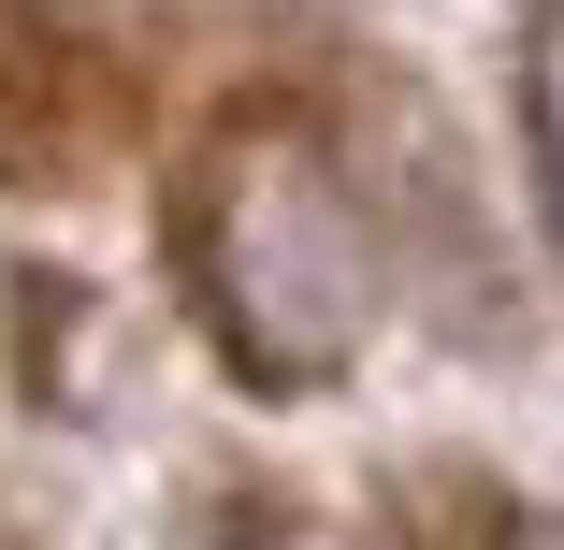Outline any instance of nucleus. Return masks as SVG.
<instances>
[{"instance_id":"obj_4","label":"nucleus","mask_w":564,"mask_h":550,"mask_svg":"<svg viewBox=\"0 0 564 550\" xmlns=\"http://www.w3.org/2000/svg\"><path fill=\"white\" fill-rule=\"evenodd\" d=\"M247 550H275V536H247Z\"/></svg>"},{"instance_id":"obj_1","label":"nucleus","mask_w":564,"mask_h":550,"mask_svg":"<svg viewBox=\"0 0 564 550\" xmlns=\"http://www.w3.org/2000/svg\"><path fill=\"white\" fill-rule=\"evenodd\" d=\"M174 233H188V290L217 319V348H232V377L318 391V377L362 363V334H377V247H362L348 174H333L290 117L217 131Z\"/></svg>"},{"instance_id":"obj_2","label":"nucleus","mask_w":564,"mask_h":550,"mask_svg":"<svg viewBox=\"0 0 564 550\" xmlns=\"http://www.w3.org/2000/svg\"><path fill=\"white\" fill-rule=\"evenodd\" d=\"M521 145H535V188H550V217H564V15L521 44Z\"/></svg>"},{"instance_id":"obj_3","label":"nucleus","mask_w":564,"mask_h":550,"mask_svg":"<svg viewBox=\"0 0 564 550\" xmlns=\"http://www.w3.org/2000/svg\"><path fill=\"white\" fill-rule=\"evenodd\" d=\"M535 550H564V536H535Z\"/></svg>"}]
</instances>
